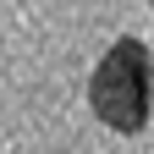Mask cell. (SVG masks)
<instances>
[{
	"label": "cell",
	"instance_id": "obj_1",
	"mask_svg": "<svg viewBox=\"0 0 154 154\" xmlns=\"http://www.w3.org/2000/svg\"><path fill=\"white\" fill-rule=\"evenodd\" d=\"M88 105L121 138H132V132L149 127V44L143 38L127 33V38H116L99 55V66L88 77Z\"/></svg>",
	"mask_w": 154,
	"mask_h": 154
}]
</instances>
